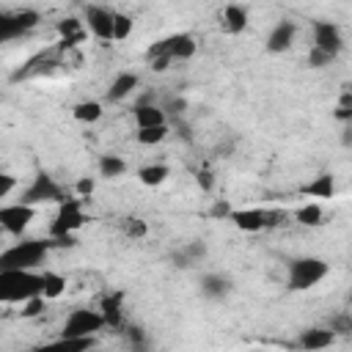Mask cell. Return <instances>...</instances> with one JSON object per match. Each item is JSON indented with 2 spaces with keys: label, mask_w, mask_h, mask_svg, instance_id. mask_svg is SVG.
Wrapping results in <instances>:
<instances>
[{
  "label": "cell",
  "mask_w": 352,
  "mask_h": 352,
  "mask_svg": "<svg viewBox=\"0 0 352 352\" xmlns=\"http://www.w3.org/2000/svg\"><path fill=\"white\" fill-rule=\"evenodd\" d=\"M173 261H176V267H182V270H187V267H192V264H190V261L184 258V253H182V250H179V253L173 256Z\"/></svg>",
  "instance_id": "cell-40"
},
{
  "label": "cell",
  "mask_w": 352,
  "mask_h": 352,
  "mask_svg": "<svg viewBox=\"0 0 352 352\" xmlns=\"http://www.w3.org/2000/svg\"><path fill=\"white\" fill-rule=\"evenodd\" d=\"M314 47L336 58V55L341 52V47H344L341 28H338L336 22H316V25H314Z\"/></svg>",
  "instance_id": "cell-11"
},
{
  "label": "cell",
  "mask_w": 352,
  "mask_h": 352,
  "mask_svg": "<svg viewBox=\"0 0 352 352\" xmlns=\"http://www.w3.org/2000/svg\"><path fill=\"white\" fill-rule=\"evenodd\" d=\"M41 272L33 270H6L0 272V302H25L41 294Z\"/></svg>",
  "instance_id": "cell-1"
},
{
  "label": "cell",
  "mask_w": 352,
  "mask_h": 352,
  "mask_svg": "<svg viewBox=\"0 0 352 352\" xmlns=\"http://www.w3.org/2000/svg\"><path fill=\"white\" fill-rule=\"evenodd\" d=\"M0 231H3V228H0Z\"/></svg>",
  "instance_id": "cell-42"
},
{
  "label": "cell",
  "mask_w": 352,
  "mask_h": 352,
  "mask_svg": "<svg viewBox=\"0 0 352 352\" xmlns=\"http://www.w3.org/2000/svg\"><path fill=\"white\" fill-rule=\"evenodd\" d=\"M104 327V316L94 308H74L60 330V338H94Z\"/></svg>",
  "instance_id": "cell-6"
},
{
  "label": "cell",
  "mask_w": 352,
  "mask_h": 352,
  "mask_svg": "<svg viewBox=\"0 0 352 352\" xmlns=\"http://www.w3.org/2000/svg\"><path fill=\"white\" fill-rule=\"evenodd\" d=\"M88 352H94V349H88Z\"/></svg>",
  "instance_id": "cell-41"
},
{
  "label": "cell",
  "mask_w": 352,
  "mask_h": 352,
  "mask_svg": "<svg viewBox=\"0 0 352 352\" xmlns=\"http://www.w3.org/2000/svg\"><path fill=\"white\" fill-rule=\"evenodd\" d=\"M124 231H126L132 239H140V236L148 234V226H146V220H140V217H129V220L124 223Z\"/></svg>",
  "instance_id": "cell-31"
},
{
  "label": "cell",
  "mask_w": 352,
  "mask_h": 352,
  "mask_svg": "<svg viewBox=\"0 0 352 352\" xmlns=\"http://www.w3.org/2000/svg\"><path fill=\"white\" fill-rule=\"evenodd\" d=\"M85 212H82V201L80 198H66L58 204L55 220L50 226V239H63V236H74L77 228L85 226Z\"/></svg>",
  "instance_id": "cell-4"
},
{
  "label": "cell",
  "mask_w": 352,
  "mask_h": 352,
  "mask_svg": "<svg viewBox=\"0 0 352 352\" xmlns=\"http://www.w3.org/2000/svg\"><path fill=\"white\" fill-rule=\"evenodd\" d=\"M294 220L300 223V226H322L324 223V212H322V206L319 204H302L297 212H294Z\"/></svg>",
  "instance_id": "cell-25"
},
{
  "label": "cell",
  "mask_w": 352,
  "mask_h": 352,
  "mask_svg": "<svg viewBox=\"0 0 352 352\" xmlns=\"http://www.w3.org/2000/svg\"><path fill=\"white\" fill-rule=\"evenodd\" d=\"M19 314H22V319H33V316H41V314H44V297L38 294V297H30V300H25Z\"/></svg>",
  "instance_id": "cell-30"
},
{
  "label": "cell",
  "mask_w": 352,
  "mask_h": 352,
  "mask_svg": "<svg viewBox=\"0 0 352 352\" xmlns=\"http://www.w3.org/2000/svg\"><path fill=\"white\" fill-rule=\"evenodd\" d=\"M36 22H38V11H30V8H25V11H0V44L33 30Z\"/></svg>",
  "instance_id": "cell-8"
},
{
  "label": "cell",
  "mask_w": 352,
  "mask_h": 352,
  "mask_svg": "<svg viewBox=\"0 0 352 352\" xmlns=\"http://www.w3.org/2000/svg\"><path fill=\"white\" fill-rule=\"evenodd\" d=\"M148 63H151L154 72H165V69L170 66V58H168V55H160V58H151Z\"/></svg>",
  "instance_id": "cell-37"
},
{
  "label": "cell",
  "mask_w": 352,
  "mask_h": 352,
  "mask_svg": "<svg viewBox=\"0 0 352 352\" xmlns=\"http://www.w3.org/2000/svg\"><path fill=\"white\" fill-rule=\"evenodd\" d=\"M300 195H311V198H333L336 195V179L330 173H319L314 182L300 187Z\"/></svg>",
  "instance_id": "cell-18"
},
{
  "label": "cell",
  "mask_w": 352,
  "mask_h": 352,
  "mask_svg": "<svg viewBox=\"0 0 352 352\" xmlns=\"http://www.w3.org/2000/svg\"><path fill=\"white\" fill-rule=\"evenodd\" d=\"M336 118L338 121H349L352 118V107H336Z\"/></svg>",
  "instance_id": "cell-39"
},
{
  "label": "cell",
  "mask_w": 352,
  "mask_h": 352,
  "mask_svg": "<svg viewBox=\"0 0 352 352\" xmlns=\"http://www.w3.org/2000/svg\"><path fill=\"white\" fill-rule=\"evenodd\" d=\"M168 176H170V168H168V165H162V162H154V165H143V168H138V179H140L146 187H160Z\"/></svg>",
  "instance_id": "cell-21"
},
{
  "label": "cell",
  "mask_w": 352,
  "mask_h": 352,
  "mask_svg": "<svg viewBox=\"0 0 352 352\" xmlns=\"http://www.w3.org/2000/svg\"><path fill=\"white\" fill-rule=\"evenodd\" d=\"M52 242L50 239H22L11 248H6L0 253V272L6 270H36L47 253H50Z\"/></svg>",
  "instance_id": "cell-2"
},
{
  "label": "cell",
  "mask_w": 352,
  "mask_h": 352,
  "mask_svg": "<svg viewBox=\"0 0 352 352\" xmlns=\"http://www.w3.org/2000/svg\"><path fill=\"white\" fill-rule=\"evenodd\" d=\"M330 60H333V55H327V52H322V50H316V47L308 50V66H311V69L330 66Z\"/></svg>",
  "instance_id": "cell-32"
},
{
  "label": "cell",
  "mask_w": 352,
  "mask_h": 352,
  "mask_svg": "<svg viewBox=\"0 0 352 352\" xmlns=\"http://www.w3.org/2000/svg\"><path fill=\"white\" fill-rule=\"evenodd\" d=\"M102 102H77L74 107H72V116L77 118V121H82V124H96L99 118H102Z\"/></svg>",
  "instance_id": "cell-23"
},
{
  "label": "cell",
  "mask_w": 352,
  "mask_h": 352,
  "mask_svg": "<svg viewBox=\"0 0 352 352\" xmlns=\"http://www.w3.org/2000/svg\"><path fill=\"white\" fill-rule=\"evenodd\" d=\"M228 220H231L236 228L256 234V231L264 228V209H258V206H256V209H234Z\"/></svg>",
  "instance_id": "cell-16"
},
{
  "label": "cell",
  "mask_w": 352,
  "mask_h": 352,
  "mask_svg": "<svg viewBox=\"0 0 352 352\" xmlns=\"http://www.w3.org/2000/svg\"><path fill=\"white\" fill-rule=\"evenodd\" d=\"M294 36H297V25L289 22V19H283V22H278V25L270 30V36H267V50H270V52H286V50L292 47Z\"/></svg>",
  "instance_id": "cell-13"
},
{
  "label": "cell",
  "mask_w": 352,
  "mask_h": 352,
  "mask_svg": "<svg viewBox=\"0 0 352 352\" xmlns=\"http://www.w3.org/2000/svg\"><path fill=\"white\" fill-rule=\"evenodd\" d=\"M41 280H44V286H41V297L44 300H58L63 294V289H66V278L58 275V272H41Z\"/></svg>",
  "instance_id": "cell-24"
},
{
  "label": "cell",
  "mask_w": 352,
  "mask_h": 352,
  "mask_svg": "<svg viewBox=\"0 0 352 352\" xmlns=\"http://www.w3.org/2000/svg\"><path fill=\"white\" fill-rule=\"evenodd\" d=\"M138 74L135 72H121L113 82H110V88H107V94H104V99L107 102H121V99H126L135 88H138Z\"/></svg>",
  "instance_id": "cell-15"
},
{
  "label": "cell",
  "mask_w": 352,
  "mask_h": 352,
  "mask_svg": "<svg viewBox=\"0 0 352 352\" xmlns=\"http://www.w3.org/2000/svg\"><path fill=\"white\" fill-rule=\"evenodd\" d=\"M198 182H201V187L204 190H212V173L204 168V170H198Z\"/></svg>",
  "instance_id": "cell-38"
},
{
  "label": "cell",
  "mask_w": 352,
  "mask_h": 352,
  "mask_svg": "<svg viewBox=\"0 0 352 352\" xmlns=\"http://www.w3.org/2000/svg\"><path fill=\"white\" fill-rule=\"evenodd\" d=\"M201 292L209 297V300H223L228 292H231V280L226 275H217V272H209L201 278Z\"/></svg>",
  "instance_id": "cell-19"
},
{
  "label": "cell",
  "mask_w": 352,
  "mask_h": 352,
  "mask_svg": "<svg viewBox=\"0 0 352 352\" xmlns=\"http://www.w3.org/2000/svg\"><path fill=\"white\" fill-rule=\"evenodd\" d=\"M132 118H135L138 129H148V126H162V124H168L165 110H162V107H157V104L135 107V110H132Z\"/></svg>",
  "instance_id": "cell-17"
},
{
  "label": "cell",
  "mask_w": 352,
  "mask_h": 352,
  "mask_svg": "<svg viewBox=\"0 0 352 352\" xmlns=\"http://www.w3.org/2000/svg\"><path fill=\"white\" fill-rule=\"evenodd\" d=\"M124 170H126V162L121 157H116V154H104L99 160V173L107 176V179H118Z\"/></svg>",
  "instance_id": "cell-26"
},
{
  "label": "cell",
  "mask_w": 352,
  "mask_h": 352,
  "mask_svg": "<svg viewBox=\"0 0 352 352\" xmlns=\"http://www.w3.org/2000/svg\"><path fill=\"white\" fill-rule=\"evenodd\" d=\"M33 217H36V206H25L19 201L8 204V206H0V228L8 231L11 236H22Z\"/></svg>",
  "instance_id": "cell-9"
},
{
  "label": "cell",
  "mask_w": 352,
  "mask_h": 352,
  "mask_svg": "<svg viewBox=\"0 0 352 352\" xmlns=\"http://www.w3.org/2000/svg\"><path fill=\"white\" fill-rule=\"evenodd\" d=\"M231 212H234V209H231L226 201H220V198H217V201L212 204V209H209V217H220V220H228V217H231Z\"/></svg>",
  "instance_id": "cell-34"
},
{
  "label": "cell",
  "mask_w": 352,
  "mask_h": 352,
  "mask_svg": "<svg viewBox=\"0 0 352 352\" xmlns=\"http://www.w3.org/2000/svg\"><path fill=\"white\" fill-rule=\"evenodd\" d=\"M132 16L124 11H113V41H124L132 33Z\"/></svg>",
  "instance_id": "cell-27"
},
{
  "label": "cell",
  "mask_w": 352,
  "mask_h": 352,
  "mask_svg": "<svg viewBox=\"0 0 352 352\" xmlns=\"http://www.w3.org/2000/svg\"><path fill=\"white\" fill-rule=\"evenodd\" d=\"M135 138H138V143H143V146L162 143V140L168 138V124H162V126H148V129H138Z\"/></svg>",
  "instance_id": "cell-28"
},
{
  "label": "cell",
  "mask_w": 352,
  "mask_h": 352,
  "mask_svg": "<svg viewBox=\"0 0 352 352\" xmlns=\"http://www.w3.org/2000/svg\"><path fill=\"white\" fill-rule=\"evenodd\" d=\"M327 272H330V264H327L324 258H314V256L294 258V261H289L286 286H289L292 292H305V289L316 286Z\"/></svg>",
  "instance_id": "cell-3"
},
{
  "label": "cell",
  "mask_w": 352,
  "mask_h": 352,
  "mask_svg": "<svg viewBox=\"0 0 352 352\" xmlns=\"http://www.w3.org/2000/svg\"><path fill=\"white\" fill-rule=\"evenodd\" d=\"M50 201L60 204V201H66V192H63V187H60L47 170H38V173L33 176V182L22 190L19 204H25V206H36V204H50Z\"/></svg>",
  "instance_id": "cell-5"
},
{
  "label": "cell",
  "mask_w": 352,
  "mask_h": 352,
  "mask_svg": "<svg viewBox=\"0 0 352 352\" xmlns=\"http://www.w3.org/2000/svg\"><path fill=\"white\" fill-rule=\"evenodd\" d=\"M333 341H336V333H333V330H324V327H308V330L300 333L297 346H300L302 352H319V349H327Z\"/></svg>",
  "instance_id": "cell-12"
},
{
  "label": "cell",
  "mask_w": 352,
  "mask_h": 352,
  "mask_svg": "<svg viewBox=\"0 0 352 352\" xmlns=\"http://www.w3.org/2000/svg\"><path fill=\"white\" fill-rule=\"evenodd\" d=\"M195 50H198V44H195V38H192L190 33H173V36L160 38L157 44H151V47L146 50V58L151 60V58L168 55L170 60H187V58L195 55Z\"/></svg>",
  "instance_id": "cell-7"
},
{
  "label": "cell",
  "mask_w": 352,
  "mask_h": 352,
  "mask_svg": "<svg viewBox=\"0 0 352 352\" xmlns=\"http://www.w3.org/2000/svg\"><path fill=\"white\" fill-rule=\"evenodd\" d=\"M14 187H16V179H14L11 173H3V170H0V198H6Z\"/></svg>",
  "instance_id": "cell-35"
},
{
  "label": "cell",
  "mask_w": 352,
  "mask_h": 352,
  "mask_svg": "<svg viewBox=\"0 0 352 352\" xmlns=\"http://www.w3.org/2000/svg\"><path fill=\"white\" fill-rule=\"evenodd\" d=\"M82 16H85V25L88 30L102 41H113V8H104V6H85L82 8Z\"/></svg>",
  "instance_id": "cell-10"
},
{
  "label": "cell",
  "mask_w": 352,
  "mask_h": 352,
  "mask_svg": "<svg viewBox=\"0 0 352 352\" xmlns=\"http://www.w3.org/2000/svg\"><path fill=\"white\" fill-rule=\"evenodd\" d=\"M121 300H124V294H110V297L102 300V311H99V314L104 316V324H110V327H121V316H124Z\"/></svg>",
  "instance_id": "cell-22"
},
{
  "label": "cell",
  "mask_w": 352,
  "mask_h": 352,
  "mask_svg": "<svg viewBox=\"0 0 352 352\" xmlns=\"http://www.w3.org/2000/svg\"><path fill=\"white\" fill-rule=\"evenodd\" d=\"M94 349V338H58L50 344H38L28 352H88Z\"/></svg>",
  "instance_id": "cell-14"
},
{
  "label": "cell",
  "mask_w": 352,
  "mask_h": 352,
  "mask_svg": "<svg viewBox=\"0 0 352 352\" xmlns=\"http://www.w3.org/2000/svg\"><path fill=\"white\" fill-rule=\"evenodd\" d=\"M223 22H226L228 33H242L248 28V11L242 6H236V3H231V6L223 8Z\"/></svg>",
  "instance_id": "cell-20"
},
{
  "label": "cell",
  "mask_w": 352,
  "mask_h": 352,
  "mask_svg": "<svg viewBox=\"0 0 352 352\" xmlns=\"http://www.w3.org/2000/svg\"><path fill=\"white\" fill-rule=\"evenodd\" d=\"M94 187H96V182H94V176H82L77 184H74V190H77V195H80V201H85V198H91V192H94Z\"/></svg>",
  "instance_id": "cell-33"
},
{
  "label": "cell",
  "mask_w": 352,
  "mask_h": 352,
  "mask_svg": "<svg viewBox=\"0 0 352 352\" xmlns=\"http://www.w3.org/2000/svg\"><path fill=\"white\" fill-rule=\"evenodd\" d=\"M182 253H184V258H187L190 264H195V261H201V258L206 256V242H204V239H192V242H187V245L182 248Z\"/></svg>",
  "instance_id": "cell-29"
},
{
  "label": "cell",
  "mask_w": 352,
  "mask_h": 352,
  "mask_svg": "<svg viewBox=\"0 0 352 352\" xmlns=\"http://www.w3.org/2000/svg\"><path fill=\"white\" fill-rule=\"evenodd\" d=\"M330 330H333L336 336H338V333H349V330H352V322H349V316H338V319H336V324H333Z\"/></svg>",
  "instance_id": "cell-36"
}]
</instances>
